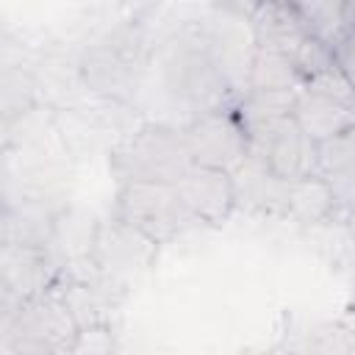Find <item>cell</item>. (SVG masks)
<instances>
[{"instance_id": "27", "label": "cell", "mask_w": 355, "mask_h": 355, "mask_svg": "<svg viewBox=\"0 0 355 355\" xmlns=\"http://www.w3.org/2000/svg\"><path fill=\"white\" fill-rule=\"evenodd\" d=\"M344 222H347V233H349V236H352V241H355V214H349Z\"/></svg>"}, {"instance_id": "5", "label": "cell", "mask_w": 355, "mask_h": 355, "mask_svg": "<svg viewBox=\"0 0 355 355\" xmlns=\"http://www.w3.org/2000/svg\"><path fill=\"white\" fill-rule=\"evenodd\" d=\"M183 133L194 164L216 166L233 175L250 155V136L241 116L236 114V105L214 108L189 119Z\"/></svg>"}, {"instance_id": "10", "label": "cell", "mask_w": 355, "mask_h": 355, "mask_svg": "<svg viewBox=\"0 0 355 355\" xmlns=\"http://www.w3.org/2000/svg\"><path fill=\"white\" fill-rule=\"evenodd\" d=\"M247 22H250L255 47H269L288 55H294V50L308 36H313L308 22L300 17V11L288 0H261V6Z\"/></svg>"}, {"instance_id": "17", "label": "cell", "mask_w": 355, "mask_h": 355, "mask_svg": "<svg viewBox=\"0 0 355 355\" xmlns=\"http://www.w3.org/2000/svg\"><path fill=\"white\" fill-rule=\"evenodd\" d=\"M288 3L308 22L311 33L324 39L327 44H333L338 39V33L344 31L347 0H288Z\"/></svg>"}, {"instance_id": "14", "label": "cell", "mask_w": 355, "mask_h": 355, "mask_svg": "<svg viewBox=\"0 0 355 355\" xmlns=\"http://www.w3.org/2000/svg\"><path fill=\"white\" fill-rule=\"evenodd\" d=\"M286 216L302 227H313L336 216V197L324 175H305L286 186Z\"/></svg>"}, {"instance_id": "1", "label": "cell", "mask_w": 355, "mask_h": 355, "mask_svg": "<svg viewBox=\"0 0 355 355\" xmlns=\"http://www.w3.org/2000/svg\"><path fill=\"white\" fill-rule=\"evenodd\" d=\"M191 153L186 144L183 128L144 122L133 133H128L111 150V169L125 180H166L178 183V178L191 166Z\"/></svg>"}, {"instance_id": "23", "label": "cell", "mask_w": 355, "mask_h": 355, "mask_svg": "<svg viewBox=\"0 0 355 355\" xmlns=\"http://www.w3.org/2000/svg\"><path fill=\"white\" fill-rule=\"evenodd\" d=\"M324 178H327L333 197H336V214H341L344 219L349 214H355V164L336 169V172H327Z\"/></svg>"}, {"instance_id": "4", "label": "cell", "mask_w": 355, "mask_h": 355, "mask_svg": "<svg viewBox=\"0 0 355 355\" xmlns=\"http://www.w3.org/2000/svg\"><path fill=\"white\" fill-rule=\"evenodd\" d=\"M155 255L158 244L119 216H111L94 227L86 252L97 277L111 288H125L130 280L141 277L153 266Z\"/></svg>"}, {"instance_id": "7", "label": "cell", "mask_w": 355, "mask_h": 355, "mask_svg": "<svg viewBox=\"0 0 355 355\" xmlns=\"http://www.w3.org/2000/svg\"><path fill=\"white\" fill-rule=\"evenodd\" d=\"M58 266L44 247L0 244V308L3 316L14 313L19 302L53 288Z\"/></svg>"}, {"instance_id": "6", "label": "cell", "mask_w": 355, "mask_h": 355, "mask_svg": "<svg viewBox=\"0 0 355 355\" xmlns=\"http://www.w3.org/2000/svg\"><path fill=\"white\" fill-rule=\"evenodd\" d=\"M247 136H250V153L261 155L277 178L297 180L319 172V144L300 128L294 114L272 125L247 130Z\"/></svg>"}, {"instance_id": "12", "label": "cell", "mask_w": 355, "mask_h": 355, "mask_svg": "<svg viewBox=\"0 0 355 355\" xmlns=\"http://www.w3.org/2000/svg\"><path fill=\"white\" fill-rule=\"evenodd\" d=\"M80 75L89 89L119 100L136 86V58L116 44H100L83 55Z\"/></svg>"}, {"instance_id": "13", "label": "cell", "mask_w": 355, "mask_h": 355, "mask_svg": "<svg viewBox=\"0 0 355 355\" xmlns=\"http://www.w3.org/2000/svg\"><path fill=\"white\" fill-rule=\"evenodd\" d=\"M294 119L316 144H322V141L338 136L341 130H347L349 125H355V108L347 103L300 89L297 105H294Z\"/></svg>"}, {"instance_id": "24", "label": "cell", "mask_w": 355, "mask_h": 355, "mask_svg": "<svg viewBox=\"0 0 355 355\" xmlns=\"http://www.w3.org/2000/svg\"><path fill=\"white\" fill-rule=\"evenodd\" d=\"M333 47V55H336V64L349 75V80L355 83V25L352 28H344L338 33V39L330 44Z\"/></svg>"}, {"instance_id": "15", "label": "cell", "mask_w": 355, "mask_h": 355, "mask_svg": "<svg viewBox=\"0 0 355 355\" xmlns=\"http://www.w3.org/2000/svg\"><path fill=\"white\" fill-rule=\"evenodd\" d=\"M297 94L300 89H247L236 103V114L241 116L247 130H255L283 116H291Z\"/></svg>"}, {"instance_id": "25", "label": "cell", "mask_w": 355, "mask_h": 355, "mask_svg": "<svg viewBox=\"0 0 355 355\" xmlns=\"http://www.w3.org/2000/svg\"><path fill=\"white\" fill-rule=\"evenodd\" d=\"M216 8L233 14V17H241V19H250L255 14V8L261 6V0H214Z\"/></svg>"}, {"instance_id": "18", "label": "cell", "mask_w": 355, "mask_h": 355, "mask_svg": "<svg viewBox=\"0 0 355 355\" xmlns=\"http://www.w3.org/2000/svg\"><path fill=\"white\" fill-rule=\"evenodd\" d=\"M36 105V80L22 67H8L3 75V122L31 111Z\"/></svg>"}, {"instance_id": "21", "label": "cell", "mask_w": 355, "mask_h": 355, "mask_svg": "<svg viewBox=\"0 0 355 355\" xmlns=\"http://www.w3.org/2000/svg\"><path fill=\"white\" fill-rule=\"evenodd\" d=\"M355 164V125L319 144V175Z\"/></svg>"}, {"instance_id": "2", "label": "cell", "mask_w": 355, "mask_h": 355, "mask_svg": "<svg viewBox=\"0 0 355 355\" xmlns=\"http://www.w3.org/2000/svg\"><path fill=\"white\" fill-rule=\"evenodd\" d=\"M78 330V319L53 286L19 302L14 313L3 316V349L11 355L72 352Z\"/></svg>"}, {"instance_id": "11", "label": "cell", "mask_w": 355, "mask_h": 355, "mask_svg": "<svg viewBox=\"0 0 355 355\" xmlns=\"http://www.w3.org/2000/svg\"><path fill=\"white\" fill-rule=\"evenodd\" d=\"M236 183V208H247L252 214H280L286 216V186L288 180L277 178L269 164L250 153L247 161L233 172Z\"/></svg>"}, {"instance_id": "9", "label": "cell", "mask_w": 355, "mask_h": 355, "mask_svg": "<svg viewBox=\"0 0 355 355\" xmlns=\"http://www.w3.org/2000/svg\"><path fill=\"white\" fill-rule=\"evenodd\" d=\"M61 222V205L42 197H19L6 200L3 219H0V244H25V247H44L55 241Z\"/></svg>"}, {"instance_id": "8", "label": "cell", "mask_w": 355, "mask_h": 355, "mask_svg": "<svg viewBox=\"0 0 355 355\" xmlns=\"http://www.w3.org/2000/svg\"><path fill=\"white\" fill-rule=\"evenodd\" d=\"M178 194L186 202V208L194 214L200 225H222L233 208H236V183L233 175L216 166L191 164L178 178Z\"/></svg>"}, {"instance_id": "3", "label": "cell", "mask_w": 355, "mask_h": 355, "mask_svg": "<svg viewBox=\"0 0 355 355\" xmlns=\"http://www.w3.org/2000/svg\"><path fill=\"white\" fill-rule=\"evenodd\" d=\"M114 216L150 236L155 244H166L189 227L200 225L178 194L175 183L166 180H125L119 183Z\"/></svg>"}, {"instance_id": "16", "label": "cell", "mask_w": 355, "mask_h": 355, "mask_svg": "<svg viewBox=\"0 0 355 355\" xmlns=\"http://www.w3.org/2000/svg\"><path fill=\"white\" fill-rule=\"evenodd\" d=\"M300 86H302V75L288 53L252 44L247 89H300Z\"/></svg>"}, {"instance_id": "26", "label": "cell", "mask_w": 355, "mask_h": 355, "mask_svg": "<svg viewBox=\"0 0 355 355\" xmlns=\"http://www.w3.org/2000/svg\"><path fill=\"white\" fill-rule=\"evenodd\" d=\"M355 25V0H347V11H344V28Z\"/></svg>"}, {"instance_id": "20", "label": "cell", "mask_w": 355, "mask_h": 355, "mask_svg": "<svg viewBox=\"0 0 355 355\" xmlns=\"http://www.w3.org/2000/svg\"><path fill=\"white\" fill-rule=\"evenodd\" d=\"M291 58H294V64H297L302 80H308V78H313V75H319V72L336 67L333 47H330L324 39H319V36H308V39L294 50Z\"/></svg>"}, {"instance_id": "19", "label": "cell", "mask_w": 355, "mask_h": 355, "mask_svg": "<svg viewBox=\"0 0 355 355\" xmlns=\"http://www.w3.org/2000/svg\"><path fill=\"white\" fill-rule=\"evenodd\" d=\"M300 89L322 94V97H330V100H338V103H347V105L355 108V83L349 80V75L338 64L324 69V72H319V75H313V78H308V80H302Z\"/></svg>"}, {"instance_id": "22", "label": "cell", "mask_w": 355, "mask_h": 355, "mask_svg": "<svg viewBox=\"0 0 355 355\" xmlns=\"http://www.w3.org/2000/svg\"><path fill=\"white\" fill-rule=\"evenodd\" d=\"M114 349H116V341L105 322L83 324L72 344V352H89V355H111Z\"/></svg>"}]
</instances>
